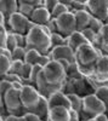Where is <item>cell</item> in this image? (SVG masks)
Masks as SVG:
<instances>
[{
  "mask_svg": "<svg viewBox=\"0 0 108 121\" xmlns=\"http://www.w3.org/2000/svg\"><path fill=\"white\" fill-rule=\"evenodd\" d=\"M101 56H103V52L90 43H86L75 50V64L83 78L89 79L92 76L95 65Z\"/></svg>",
  "mask_w": 108,
  "mask_h": 121,
  "instance_id": "obj_1",
  "label": "cell"
},
{
  "mask_svg": "<svg viewBox=\"0 0 108 121\" xmlns=\"http://www.w3.org/2000/svg\"><path fill=\"white\" fill-rule=\"evenodd\" d=\"M26 47L28 50H36L40 55H47L51 51V38L46 34L41 26L35 24L26 35Z\"/></svg>",
  "mask_w": 108,
  "mask_h": 121,
  "instance_id": "obj_2",
  "label": "cell"
},
{
  "mask_svg": "<svg viewBox=\"0 0 108 121\" xmlns=\"http://www.w3.org/2000/svg\"><path fill=\"white\" fill-rule=\"evenodd\" d=\"M43 74L45 80L52 86H62L66 87L67 84V70L66 68L58 62V60H50L44 68Z\"/></svg>",
  "mask_w": 108,
  "mask_h": 121,
  "instance_id": "obj_3",
  "label": "cell"
},
{
  "mask_svg": "<svg viewBox=\"0 0 108 121\" xmlns=\"http://www.w3.org/2000/svg\"><path fill=\"white\" fill-rule=\"evenodd\" d=\"M83 114L89 117H95L100 114L107 113V105L95 93H89L83 97Z\"/></svg>",
  "mask_w": 108,
  "mask_h": 121,
  "instance_id": "obj_4",
  "label": "cell"
},
{
  "mask_svg": "<svg viewBox=\"0 0 108 121\" xmlns=\"http://www.w3.org/2000/svg\"><path fill=\"white\" fill-rule=\"evenodd\" d=\"M19 96H21V102L26 112H32L38 105L39 100L41 98V95L38 91V88L31 84L23 85L21 92H19Z\"/></svg>",
  "mask_w": 108,
  "mask_h": 121,
  "instance_id": "obj_5",
  "label": "cell"
},
{
  "mask_svg": "<svg viewBox=\"0 0 108 121\" xmlns=\"http://www.w3.org/2000/svg\"><path fill=\"white\" fill-rule=\"evenodd\" d=\"M21 91L15 90L14 87L10 88L7 92L4 95V105L7 114H15V115H23L26 110L23 109L22 102H21Z\"/></svg>",
  "mask_w": 108,
  "mask_h": 121,
  "instance_id": "obj_6",
  "label": "cell"
},
{
  "mask_svg": "<svg viewBox=\"0 0 108 121\" xmlns=\"http://www.w3.org/2000/svg\"><path fill=\"white\" fill-rule=\"evenodd\" d=\"M6 26L9 27L10 30H12V32H15V33H19V34L27 35L28 32L35 24H34V22L31 21V18H28V17L21 15L19 12H15L14 15L10 16V18L7 19Z\"/></svg>",
  "mask_w": 108,
  "mask_h": 121,
  "instance_id": "obj_7",
  "label": "cell"
},
{
  "mask_svg": "<svg viewBox=\"0 0 108 121\" xmlns=\"http://www.w3.org/2000/svg\"><path fill=\"white\" fill-rule=\"evenodd\" d=\"M87 80L94 84V88H96L99 85H108V55H103L100 57L95 65L92 76Z\"/></svg>",
  "mask_w": 108,
  "mask_h": 121,
  "instance_id": "obj_8",
  "label": "cell"
},
{
  "mask_svg": "<svg viewBox=\"0 0 108 121\" xmlns=\"http://www.w3.org/2000/svg\"><path fill=\"white\" fill-rule=\"evenodd\" d=\"M56 19V26L58 33H61L64 38L69 36L76 30V22H75V16L71 11H68L60 17L55 18Z\"/></svg>",
  "mask_w": 108,
  "mask_h": 121,
  "instance_id": "obj_9",
  "label": "cell"
},
{
  "mask_svg": "<svg viewBox=\"0 0 108 121\" xmlns=\"http://www.w3.org/2000/svg\"><path fill=\"white\" fill-rule=\"evenodd\" d=\"M50 56L51 59L54 60H61L64 59L67 62H69L71 64L75 63V51L68 45H61V46H56L52 47L51 51L47 53Z\"/></svg>",
  "mask_w": 108,
  "mask_h": 121,
  "instance_id": "obj_10",
  "label": "cell"
},
{
  "mask_svg": "<svg viewBox=\"0 0 108 121\" xmlns=\"http://www.w3.org/2000/svg\"><path fill=\"white\" fill-rule=\"evenodd\" d=\"M86 11H89L94 17L104 21L108 16V0H85Z\"/></svg>",
  "mask_w": 108,
  "mask_h": 121,
  "instance_id": "obj_11",
  "label": "cell"
},
{
  "mask_svg": "<svg viewBox=\"0 0 108 121\" xmlns=\"http://www.w3.org/2000/svg\"><path fill=\"white\" fill-rule=\"evenodd\" d=\"M35 87L38 88V91L40 92L41 96L49 98L52 93L57 92V91H64V87L62 86H52L50 85L44 78V74H43V70L39 73L36 80H35Z\"/></svg>",
  "mask_w": 108,
  "mask_h": 121,
  "instance_id": "obj_12",
  "label": "cell"
},
{
  "mask_svg": "<svg viewBox=\"0 0 108 121\" xmlns=\"http://www.w3.org/2000/svg\"><path fill=\"white\" fill-rule=\"evenodd\" d=\"M71 109H67L66 107H52L49 110V114L46 117V121H69Z\"/></svg>",
  "mask_w": 108,
  "mask_h": 121,
  "instance_id": "obj_13",
  "label": "cell"
},
{
  "mask_svg": "<svg viewBox=\"0 0 108 121\" xmlns=\"http://www.w3.org/2000/svg\"><path fill=\"white\" fill-rule=\"evenodd\" d=\"M47 100H49L50 108L61 105V107H66L67 109H72L71 100H69V98H68V95L64 93V91H57V92L52 93L47 98Z\"/></svg>",
  "mask_w": 108,
  "mask_h": 121,
  "instance_id": "obj_14",
  "label": "cell"
},
{
  "mask_svg": "<svg viewBox=\"0 0 108 121\" xmlns=\"http://www.w3.org/2000/svg\"><path fill=\"white\" fill-rule=\"evenodd\" d=\"M52 17H51V12L44 6H39L35 7L34 11L31 16V21L34 22V24L38 26H45L49 21H50Z\"/></svg>",
  "mask_w": 108,
  "mask_h": 121,
  "instance_id": "obj_15",
  "label": "cell"
},
{
  "mask_svg": "<svg viewBox=\"0 0 108 121\" xmlns=\"http://www.w3.org/2000/svg\"><path fill=\"white\" fill-rule=\"evenodd\" d=\"M18 0H0V12L5 16L6 22L11 15L18 12Z\"/></svg>",
  "mask_w": 108,
  "mask_h": 121,
  "instance_id": "obj_16",
  "label": "cell"
},
{
  "mask_svg": "<svg viewBox=\"0 0 108 121\" xmlns=\"http://www.w3.org/2000/svg\"><path fill=\"white\" fill-rule=\"evenodd\" d=\"M75 16V22H76V30H83L85 28L89 27L91 19H92V15L86 11V10H81V11H76L74 13Z\"/></svg>",
  "mask_w": 108,
  "mask_h": 121,
  "instance_id": "obj_17",
  "label": "cell"
},
{
  "mask_svg": "<svg viewBox=\"0 0 108 121\" xmlns=\"http://www.w3.org/2000/svg\"><path fill=\"white\" fill-rule=\"evenodd\" d=\"M86 43H89V41H87V39L83 35V33L80 32V30H75L73 34H71L69 36L66 38V45L71 46L74 51L79 46H81Z\"/></svg>",
  "mask_w": 108,
  "mask_h": 121,
  "instance_id": "obj_18",
  "label": "cell"
},
{
  "mask_svg": "<svg viewBox=\"0 0 108 121\" xmlns=\"http://www.w3.org/2000/svg\"><path fill=\"white\" fill-rule=\"evenodd\" d=\"M49 110H50V105H49V100L46 97L41 96L40 100H39L38 105L32 110L33 113H35L36 115H39L44 121H46V117H47V114H49Z\"/></svg>",
  "mask_w": 108,
  "mask_h": 121,
  "instance_id": "obj_19",
  "label": "cell"
},
{
  "mask_svg": "<svg viewBox=\"0 0 108 121\" xmlns=\"http://www.w3.org/2000/svg\"><path fill=\"white\" fill-rule=\"evenodd\" d=\"M99 47L103 55H108V24H104L99 33Z\"/></svg>",
  "mask_w": 108,
  "mask_h": 121,
  "instance_id": "obj_20",
  "label": "cell"
},
{
  "mask_svg": "<svg viewBox=\"0 0 108 121\" xmlns=\"http://www.w3.org/2000/svg\"><path fill=\"white\" fill-rule=\"evenodd\" d=\"M67 95H68V98L71 100L72 109H74L78 113H81L83 112V97H80L79 95H76L74 92L67 93Z\"/></svg>",
  "mask_w": 108,
  "mask_h": 121,
  "instance_id": "obj_21",
  "label": "cell"
},
{
  "mask_svg": "<svg viewBox=\"0 0 108 121\" xmlns=\"http://www.w3.org/2000/svg\"><path fill=\"white\" fill-rule=\"evenodd\" d=\"M10 65H11V58L7 56H0V79H4L10 73Z\"/></svg>",
  "mask_w": 108,
  "mask_h": 121,
  "instance_id": "obj_22",
  "label": "cell"
},
{
  "mask_svg": "<svg viewBox=\"0 0 108 121\" xmlns=\"http://www.w3.org/2000/svg\"><path fill=\"white\" fill-rule=\"evenodd\" d=\"M108 108V85H99L94 92Z\"/></svg>",
  "mask_w": 108,
  "mask_h": 121,
  "instance_id": "obj_23",
  "label": "cell"
},
{
  "mask_svg": "<svg viewBox=\"0 0 108 121\" xmlns=\"http://www.w3.org/2000/svg\"><path fill=\"white\" fill-rule=\"evenodd\" d=\"M40 53H39L36 50H28L27 48V55H26V58H24V62L28 63V64H38V60L40 58Z\"/></svg>",
  "mask_w": 108,
  "mask_h": 121,
  "instance_id": "obj_24",
  "label": "cell"
},
{
  "mask_svg": "<svg viewBox=\"0 0 108 121\" xmlns=\"http://www.w3.org/2000/svg\"><path fill=\"white\" fill-rule=\"evenodd\" d=\"M32 64H28L24 62L23 67H22V70L19 73V76L23 79L24 84H29V80H31V73H32Z\"/></svg>",
  "mask_w": 108,
  "mask_h": 121,
  "instance_id": "obj_25",
  "label": "cell"
},
{
  "mask_svg": "<svg viewBox=\"0 0 108 121\" xmlns=\"http://www.w3.org/2000/svg\"><path fill=\"white\" fill-rule=\"evenodd\" d=\"M51 38V44H52V47H56V46H61V45H64L66 44V38L61 34V33H51L50 35Z\"/></svg>",
  "mask_w": 108,
  "mask_h": 121,
  "instance_id": "obj_26",
  "label": "cell"
},
{
  "mask_svg": "<svg viewBox=\"0 0 108 121\" xmlns=\"http://www.w3.org/2000/svg\"><path fill=\"white\" fill-rule=\"evenodd\" d=\"M34 9L35 7L31 4H19L18 5V12L23 16H26V17H28V18H31Z\"/></svg>",
  "mask_w": 108,
  "mask_h": 121,
  "instance_id": "obj_27",
  "label": "cell"
},
{
  "mask_svg": "<svg viewBox=\"0 0 108 121\" xmlns=\"http://www.w3.org/2000/svg\"><path fill=\"white\" fill-rule=\"evenodd\" d=\"M23 64H24L23 60L12 59V60H11V65H10V74H18V75H19Z\"/></svg>",
  "mask_w": 108,
  "mask_h": 121,
  "instance_id": "obj_28",
  "label": "cell"
},
{
  "mask_svg": "<svg viewBox=\"0 0 108 121\" xmlns=\"http://www.w3.org/2000/svg\"><path fill=\"white\" fill-rule=\"evenodd\" d=\"M103 26H104V22L102 21V19L97 18V17H92L91 22H90V24H89V28H91L95 33L99 34V33L101 32V29L103 28Z\"/></svg>",
  "mask_w": 108,
  "mask_h": 121,
  "instance_id": "obj_29",
  "label": "cell"
},
{
  "mask_svg": "<svg viewBox=\"0 0 108 121\" xmlns=\"http://www.w3.org/2000/svg\"><path fill=\"white\" fill-rule=\"evenodd\" d=\"M68 11H69V7L60 3V4H58V5L52 10L51 17H52V18H57V17H60L61 15H63V13H66V12H68Z\"/></svg>",
  "mask_w": 108,
  "mask_h": 121,
  "instance_id": "obj_30",
  "label": "cell"
},
{
  "mask_svg": "<svg viewBox=\"0 0 108 121\" xmlns=\"http://www.w3.org/2000/svg\"><path fill=\"white\" fill-rule=\"evenodd\" d=\"M18 47V44H17V40L15 38V35L11 33V30L9 29V36H7V43H6V48L10 50L11 52H14L15 50Z\"/></svg>",
  "mask_w": 108,
  "mask_h": 121,
  "instance_id": "obj_31",
  "label": "cell"
},
{
  "mask_svg": "<svg viewBox=\"0 0 108 121\" xmlns=\"http://www.w3.org/2000/svg\"><path fill=\"white\" fill-rule=\"evenodd\" d=\"M26 55H27V47L18 46L15 51L12 52V59H19V60H23V62H24Z\"/></svg>",
  "mask_w": 108,
  "mask_h": 121,
  "instance_id": "obj_32",
  "label": "cell"
},
{
  "mask_svg": "<svg viewBox=\"0 0 108 121\" xmlns=\"http://www.w3.org/2000/svg\"><path fill=\"white\" fill-rule=\"evenodd\" d=\"M81 10H86L85 0H74L72 6L69 7V11L72 13H75L76 11H81Z\"/></svg>",
  "mask_w": 108,
  "mask_h": 121,
  "instance_id": "obj_33",
  "label": "cell"
},
{
  "mask_svg": "<svg viewBox=\"0 0 108 121\" xmlns=\"http://www.w3.org/2000/svg\"><path fill=\"white\" fill-rule=\"evenodd\" d=\"M9 36V28L6 26H0V47H6Z\"/></svg>",
  "mask_w": 108,
  "mask_h": 121,
  "instance_id": "obj_34",
  "label": "cell"
},
{
  "mask_svg": "<svg viewBox=\"0 0 108 121\" xmlns=\"http://www.w3.org/2000/svg\"><path fill=\"white\" fill-rule=\"evenodd\" d=\"M43 70V67L40 64H34L32 67V73H31V80H29V84L31 85H34L35 86V80L39 75V73H40Z\"/></svg>",
  "mask_w": 108,
  "mask_h": 121,
  "instance_id": "obj_35",
  "label": "cell"
},
{
  "mask_svg": "<svg viewBox=\"0 0 108 121\" xmlns=\"http://www.w3.org/2000/svg\"><path fill=\"white\" fill-rule=\"evenodd\" d=\"M10 88H12V82L11 81H9V80H6V79L0 80V95H1L3 97Z\"/></svg>",
  "mask_w": 108,
  "mask_h": 121,
  "instance_id": "obj_36",
  "label": "cell"
},
{
  "mask_svg": "<svg viewBox=\"0 0 108 121\" xmlns=\"http://www.w3.org/2000/svg\"><path fill=\"white\" fill-rule=\"evenodd\" d=\"M23 117H24V121H44L40 116L33 112H26L23 114Z\"/></svg>",
  "mask_w": 108,
  "mask_h": 121,
  "instance_id": "obj_37",
  "label": "cell"
},
{
  "mask_svg": "<svg viewBox=\"0 0 108 121\" xmlns=\"http://www.w3.org/2000/svg\"><path fill=\"white\" fill-rule=\"evenodd\" d=\"M60 4V0H44V7H46L50 12H52V10Z\"/></svg>",
  "mask_w": 108,
  "mask_h": 121,
  "instance_id": "obj_38",
  "label": "cell"
},
{
  "mask_svg": "<svg viewBox=\"0 0 108 121\" xmlns=\"http://www.w3.org/2000/svg\"><path fill=\"white\" fill-rule=\"evenodd\" d=\"M18 4H31L34 7L44 6V0H18Z\"/></svg>",
  "mask_w": 108,
  "mask_h": 121,
  "instance_id": "obj_39",
  "label": "cell"
},
{
  "mask_svg": "<svg viewBox=\"0 0 108 121\" xmlns=\"http://www.w3.org/2000/svg\"><path fill=\"white\" fill-rule=\"evenodd\" d=\"M11 33L15 35V38H16V40H17V44H18V46L26 47V35H23V34H19V33H15V32H12V30H11Z\"/></svg>",
  "mask_w": 108,
  "mask_h": 121,
  "instance_id": "obj_40",
  "label": "cell"
},
{
  "mask_svg": "<svg viewBox=\"0 0 108 121\" xmlns=\"http://www.w3.org/2000/svg\"><path fill=\"white\" fill-rule=\"evenodd\" d=\"M4 121H24L23 115H15V114H7L4 116Z\"/></svg>",
  "mask_w": 108,
  "mask_h": 121,
  "instance_id": "obj_41",
  "label": "cell"
},
{
  "mask_svg": "<svg viewBox=\"0 0 108 121\" xmlns=\"http://www.w3.org/2000/svg\"><path fill=\"white\" fill-rule=\"evenodd\" d=\"M45 26L51 30V33H56V32H58V30H57V26H56V19H55V18H51Z\"/></svg>",
  "mask_w": 108,
  "mask_h": 121,
  "instance_id": "obj_42",
  "label": "cell"
},
{
  "mask_svg": "<svg viewBox=\"0 0 108 121\" xmlns=\"http://www.w3.org/2000/svg\"><path fill=\"white\" fill-rule=\"evenodd\" d=\"M69 114H71L69 121H81V119H80V113L75 112L74 109H71V110H69Z\"/></svg>",
  "mask_w": 108,
  "mask_h": 121,
  "instance_id": "obj_43",
  "label": "cell"
},
{
  "mask_svg": "<svg viewBox=\"0 0 108 121\" xmlns=\"http://www.w3.org/2000/svg\"><path fill=\"white\" fill-rule=\"evenodd\" d=\"M95 119H96L97 121H108V114H107V113L100 114V115L95 116Z\"/></svg>",
  "mask_w": 108,
  "mask_h": 121,
  "instance_id": "obj_44",
  "label": "cell"
},
{
  "mask_svg": "<svg viewBox=\"0 0 108 121\" xmlns=\"http://www.w3.org/2000/svg\"><path fill=\"white\" fill-rule=\"evenodd\" d=\"M23 82H21V81H12V87L15 88V90H18V91H21L22 90V87H23Z\"/></svg>",
  "mask_w": 108,
  "mask_h": 121,
  "instance_id": "obj_45",
  "label": "cell"
},
{
  "mask_svg": "<svg viewBox=\"0 0 108 121\" xmlns=\"http://www.w3.org/2000/svg\"><path fill=\"white\" fill-rule=\"evenodd\" d=\"M4 110L6 112L5 105H4V98H3V96H1V95H0V113H1V112H4ZM1 115H3V114H1ZM3 117H4V116H3Z\"/></svg>",
  "mask_w": 108,
  "mask_h": 121,
  "instance_id": "obj_46",
  "label": "cell"
},
{
  "mask_svg": "<svg viewBox=\"0 0 108 121\" xmlns=\"http://www.w3.org/2000/svg\"><path fill=\"white\" fill-rule=\"evenodd\" d=\"M73 1H74V0H60V3H61V4H63V5H66V6H68V7H71V6H72Z\"/></svg>",
  "mask_w": 108,
  "mask_h": 121,
  "instance_id": "obj_47",
  "label": "cell"
},
{
  "mask_svg": "<svg viewBox=\"0 0 108 121\" xmlns=\"http://www.w3.org/2000/svg\"><path fill=\"white\" fill-rule=\"evenodd\" d=\"M0 26H6V18H5V16L1 12H0Z\"/></svg>",
  "mask_w": 108,
  "mask_h": 121,
  "instance_id": "obj_48",
  "label": "cell"
},
{
  "mask_svg": "<svg viewBox=\"0 0 108 121\" xmlns=\"http://www.w3.org/2000/svg\"><path fill=\"white\" fill-rule=\"evenodd\" d=\"M103 22H104V24H108V16L106 17V19H104V21H103Z\"/></svg>",
  "mask_w": 108,
  "mask_h": 121,
  "instance_id": "obj_49",
  "label": "cell"
},
{
  "mask_svg": "<svg viewBox=\"0 0 108 121\" xmlns=\"http://www.w3.org/2000/svg\"><path fill=\"white\" fill-rule=\"evenodd\" d=\"M0 121H4V117H3V115H1V113H0Z\"/></svg>",
  "mask_w": 108,
  "mask_h": 121,
  "instance_id": "obj_50",
  "label": "cell"
},
{
  "mask_svg": "<svg viewBox=\"0 0 108 121\" xmlns=\"http://www.w3.org/2000/svg\"><path fill=\"white\" fill-rule=\"evenodd\" d=\"M107 114H108V108H107Z\"/></svg>",
  "mask_w": 108,
  "mask_h": 121,
  "instance_id": "obj_51",
  "label": "cell"
},
{
  "mask_svg": "<svg viewBox=\"0 0 108 121\" xmlns=\"http://www.w3.org/2000/svg\"><path fill=\"white\" fill-rule=\"evenodd\" d=\"M0 80H1V79H0Z\"/></svg>",
  "mask_w": 108,
  "mask_h": 121,
  "instance_id": "obj_52",
  "label": "cell"
}]
</instances>
